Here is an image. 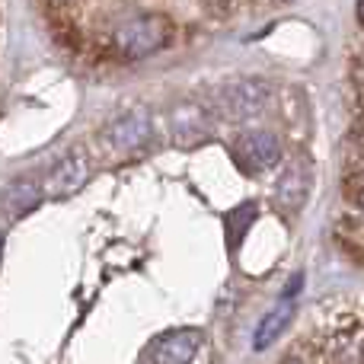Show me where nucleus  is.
Here are the masks:
<instances>
[{"mask_svg": "<svg viewBox=\"0 0 364 364\" xmlns=\"http://www.w3.org/2000/svg\"><path fill=\"white\" fill-rule=\"evenodd\" d=\"M361 211H364V192H361Z\"/></svg>", "mask_w": 364, "mask_h": 364, "instance_id": "nucleus-12", "label": "nucleus"}, {"mask_svg": "<svg viewBox=\"0 0 364 364\" xmlns=\"http://www.w3.org/2000/svg\"><path fill=\"white\" fill-rule=\"evenodd\" d=\"M87 182H90V157L83 147H74V151H68L51 166L48 179H45V188H48L55 198H70V195H77Z\"/></svg>", "mask_w": 364, "mask_h": 364, "instance_id": "nucleus-6", "label": "nucleus"}, {"mask_svg": "<svg viewBox=\"0 0 364 364\" xmlns=\"http://www.w3.org/2000/svg\"><path fill=\"white\" fill-rule=\"evenodd\" d=\"M42 201V188L36 186V182L23 179V182H13L10 192H6V208L13 211V218H19V214H29L32 208Z\"/></svg>", "mask_w": 364, "mask_h": 364, "instance_id": "nucleus-10", "label": "nucleus"}, {"mask_svg": "<svg viewBox=\"0 0 364 364\" xmlns=\"http://www.w3.org/2000/svg\"><path fill=\"white\" fill-rule=\"evenodd\" d=\"M170 19L157 16V13H147V16H132L115 29L112 45L122 58L128 61H138V58H147L154 51H160L164 45H170Z\"/></svg>", "mask_w": 364, "mask_h": 364, "instance_id": "nucleus-2", "label": "nucleus"}, {"mask_svg": "<svg viewBox=\"0 0 364 364\" xmlns=\"http://www.w3.org/2000/svg\"><path fill=\"white\" fill-rule=\"evenodd\" d=\"M297 291H301V278H294V282L284 288V294L275 301V307L259 320L256 336H252V348H256V352H265L269 346L278 342V336L288 333V326L294 323V310H297Z\"/></svg>", "mask_w": 364, "mask_h": 364, "instance_id": "nucleus-5", "label": "nucleus"}, {"mask_svg": "<svg viewBox=\"0 0 364 364\" xmlns=\"http://www.w3.org/2000/svg\"><path fill=\"white\" fill-rule=\"evenodd\" d=\"M233 154H237V164L243 166L246 173H265L272 166H278L282 160V144L272 132H262V128H250L243 132L237 141H233Z\"/></svg>", "mask_w": 364, "mask_h": 364, "instance_id": "nucleus-3", "label": "nucleus"}, {"mask_svg": "<svg viewBox=\"0 0 364 364\" xmlns=\"http://www.w3.org/2000/svg\"><path fill=\"white\" fill-rule=\"evenodd\" d=\"M214 112L224 122H252L269 109L272 102V87L259 77H233L214 87L211 93Z\"/></svg>", "mask_w": 364, "mask_h": 364, "instance_id": "nucleus-1", "label": "nucleus"}, {"mask_svg": "<svg viewBox=\"0 0 364 364\" xmlns=\"http://www.w3.org/2000/svg\"><path fill=\"white\" fill-rule=\"evenodd\" d=\"M170 128L176 144L188 147V144H201V141L211 138V119L198 102H179L170 112Z\"/></svg>", "mask_w": 364, "mask_h": 364, "instance_id": "nucleus-8", "label": "nucleus"}, {"mask_svg": "<svg viewBox=\"0 0 364 364\" xmlns=\"http://www.w3.org/2000/svg\"><path fill=\"white\" fill-rule=\"evenodd\" d=\"M205 333L195 326H179L170 333L157 336V339L147 346V361L151 364H188L198 355Z\"/></svg>", "mask_w": 364, "mask_h": 364, "instance_id": "nucleus-4", "label": "nucleus"}, {"mask_svg": "<svg viewBox=\"0 0 364 364\" xmlns=\"http://www.w3.org/2000/svg\"><path fill=\"white\" fill-rule=\"evenodd\" d=\"M151 141V115L147 109H132L102 128V144L112 151H141Z\"/></svg>", "mask_w": 364, "mask_h": 364, "instance_id": "nucleus-7", "label": "nucleus"}, {"mask_svg": "<svg viewBox=\"0 0 364 364\" xmlns=\"http://www.w3.org/2000/svg\"><path fill=\"white\" fill-rule=\"evenodd\" d=\"M0 243H4V233H0Z\"/></svg>", "mask_w": 364, "mask_h": 364, "instance_id": "nucleus-13", "label": "nucleus"}, {"mask_svg": "<svg viewBox=\"0 0 364 364\" xmlns=\"http://www.w3.org/2000/svg\"><path fill=\"white\" fill-rule=\"evenodd\" d=\"M310 186H314V176H310L307 164H291L275 186V201L284 211H301L310 195Z\"/></svg>", "mask_w": 364, "mask_h": 364, "instance_id": "nucleus-9", "label": "nucleus"}, {"mask_svg": "<svg viewBox=\"0 0 364 364\" xmlns=\"http://www.w3.org/2000/svg\"><path fill=\"white\" fill-rule=\"evenodd\" d=\"M358 13H361V19H364V0H361V4H358Z\"/></svg>", "mask_w": 364, "mask_h": 364, "instance_id": "nucleus-11", "label": "nucleus"}]
</instances>
